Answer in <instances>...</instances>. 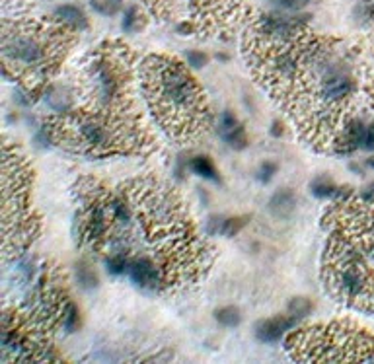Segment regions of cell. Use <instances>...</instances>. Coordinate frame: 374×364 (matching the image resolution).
Wrapping results in <instances>:
<instances>
[{
	"label": "cell",
	"instance_id": "cell-1",
	"mask_svg": "<svg viewBox=\"0 0 374 364\" xmlns=\"http://www.w3.org/2000/svg\"><path fill=\"white\" fill-rule=\"evenodd\" d=\"M148 88L156 100L158 113L168 119V125L191 127V123L203 115L201 92L176 61H152L148 64Z\"/></svg>",
	"mask_w": 374,
	"mask_h": 364
},
{
	"label": "cell",
	"instance_id": "cell-2",
	"mask_svg": "<svg viewBox=\"0 0 374 364\" xmlns=\"http://www.w3.org/2000/svg\"><path fill=\"white\" fill-rule=\"evenodd\" d=\"M59 36L41 26H16L4 29L2 55L10 69L29 74H44L57 55Z\"/></svg>",
	"mask_w": 374,
	"mask_h": 364
},
{
	"label": "cell",
	"instance_id": "cell-3",
	"mask_svg": "<svg viewBox=\"0 0 374 364\" xmlns=\"http://www.w3.org/2000/svg\"><path fill=\"white\" fill-rule=\"evenodd\" d=\"M71 128L79 136V143L96 152H108L119 144V131L98 115H82L72 119Z\"/></svg>",
	"mask_w": 374,
	"mask_h": 364
},
{
	"label": "cell",
	"instance_id": "cell-4",
	"mask_svg": "<svg viewBox=\"0 0 374 364\" xmlns=\"http://www.w3.org/2000/svg\"><path fill=\"white\" fill-rule=\"evenodd\" d=\"M333 286L339 294H345L351 300H370L374 298L373 283L365 271V267L357 263L355 257L341 256L339 263L333 271Z\"/></svg>",
	"mask_w": 374,
	"mask_h": 364
},
{
	"label": "cell",
	"instance_id": "cell-5",
	"mask_svg": "<svg viewBox=\"0 0 374 364\" xmlns=\"http://www.w3.org/2000/svg\"><path fill=\"white\" fill-rule=\"evenodd\" d=\"M90 80H92L94 96L100 103H111L121 92V79L113 69V64L106 59H96L90 64Z\"/></svg>",
	"mask_w": 374,
	"mask_h": 364
},
{
	"label": "cell",
	"instance_id": "cell-6",
	"mask_svg": "<svg viewBox=\"0 0 374 364\" xmlns=\"http://www.w3.org/2000/svg\"><path fill=\"white\" fill-rule=\"evenodd\" d=\"M300 29V21L280 14H263L258 21L259 36L273 45H283L295 39Z\"/></svg>",
	"mask_w": 374,
	"mask_h": 364
},
{
	"label": "cell",
	"instance_id": "cell-7",
	"mask_svg": "<svg viewBox=\"0 0 374 364\" xmlns=\"http://www.w3.org/2000/svg\"><path fill=\"white\" fill-rule=\"evenodd\" d=\"M129 275L133 283L143 288H158L162 285V271L148 257H137L129 263Z\"/></svg>",
	"mask_w": 374,
	"mask_h": 364
},
{
	"label": "cell",
	"instance_id": "cell-8",
	"mask_svg": "<svg viewBox=\"0 0 374 364\" xmlns=\"http://www.w3.org/2000/svg\"><path fill=\"white\" fill-rule=\"evenodd\" d=\"M218 135L223 138L224 143L232 146V148H244L248 144V138H246V131L242 127V123L238 121L236 117L231 113V111H224L218 119Z\"/></svg>",
	"mask_w": 374,
	"mask_h": 364
},
{
	"label": "cell",
	"instance_id": "cell-9",
	"mask_svg": "<svg viewBox=\"0 0 374 364\" xmlns=\"http://www.w3.org/2000/svg\"><path fill=\"white\" fill-rule=\"evenodd\" d=\"M293 325H295L293 318L275 315V318H269V320L259 321L258 325H256V337L263 343H275L279 341L280 337L285 335V331H288Z\"/></svg>",
	"mask_w": 374,
	"mask_h": 364
},
{
	"label": "cell",
	"instance_id": "cell-10",
	"mask_svg": "<svg viewBox=\"0 0 374 364\" xmlns=\"http://www.w3.org/2000/svg\"><path fill=\"white\" fill-rule=\"evenodd\" d=\"M86 232L88 238L98 242V240H103L106 234H108V213L101 205H92L90 213H88V221H86Z\"/></svg>",
	"mask_w": 374,
	"mask_h": 364
},
{
	"label": "cell",
	"instance_id": "cell-11",
	"mask_svg": "<svg viewBox=\"0 0 374 364\" xmlns=\"http://www.w3.org/2000/svg\"><path fill=\"white\" fill-rule=\"evenodd\" d=\"M55 16L59 20L63 21L65 26H71L72 29H86L88 28V20L84 12L80 8L72 6V4H61V6L55 10Z\"/></svg>",
	"mask_w": 374,
	"mask_h": 364
},
{
	"label": "cell",
	"instance_id": "cell-12",
	"mask_svg": "<svg viewBox=\"0 0 374 364\" xmlns=\"http://www.w3.org/2000/svg\"><path fill=\"white\" fill-rule=\"evenodd\" d=\"M295 193L290 191V189H280L273 199H271L269 207H271V213L275 216H288V214L295 211Z\"/></svg>",
	"mask_w": 374,
	"mask_h": 364
},
{
	"label": "cell",
	"instance_id": "cell-13",
	"mask_svg": "<svg viewBox=\"0 0 374 364\" xmlns=\"http://www.w3.org/2000/svg\"><path fill=\"white\" fill-rule=\"evenodd\" d=\"M244 224V218H216V221H211L209 232L211 234L234 236L238 234V230L242 228Z\"/></svg>",
	"mask_w": 374,
	"mask_h": 364
},
{
	"label": "cell",
	"instance_id": "cell-14",
	"mask_svg": "<svg viewBox=\"0 0 374 364\" xmlns=\"http://www.w3.org/2000/svg\"><path fill=\"white\" fill-rule=\"evenodd\" d=\"M191 170L205 179H213V181L218 179V171L215 170V166L207 156H195L191 160Z\"/></svg>",
	"mask_w": 374,
	"mask_h": 364
},
{
	"label": "cell",
	"instance_id": "cell-15",
	"mask_svg": "<svg viewBox=\"0 0 374 364\" xmlns=\"http://www.w3.org/2000/svg\"><path fill=\"white\" fill-rule=\"evenodd\" d=\"M129 259L125 257L123 251H113L111 256L106 259V267H108L109 273H113V275H121V273L129 271Z\"/></svg>",
	"mask_w": 374,
	"mask_h": 364
},
{
	"label": "cell",
	"instance_id": "cell-16",
	"mask_svg": "<svg viewBox=\"0 0 374 364\" xmlns=\"http://www.w3.org/2000/svg\"><path fill=\"white\" fill-rule=\"evenodd\" d=\"M242 320V315H240V310L234 306H226L221 308L218 312H216V321L224 325V328H236L238 323Z\"/></svg>",
	"mask_w": 374,
	"mask_h": 364
},
{
	"label": "cell",
	"instance_id": "cell-17",
	"mask_svg": "<svg viewBox=\"0 0 374 364\" xmlns=\"http://www.w3.org/2000/svg\"><path fill=\"white\" fill-rule=\"evenodd\" d=\"M338 187L333 186V181L330 178H318L312 181V193L316 195V197H333V195H338Z\"/></svg>",
	"mask_w": 374,
	"mask_h": 364
},
{
	"label": "cell",
	"instance_id": "cell-18",
	"mask_svg": "<svg viewBox=\"0 0 374 364\" xmlns=\"http://www.w3.org/2000/svg\"><path fill=\"white\" fill-rule=\"evenodd\" d=\"M76 280L82 288H96L98 286V277L86 263L76 265Z\"/></svg>",
	"mask_w": 374,
	"mask_h": 364
},
{
	"label": "cell",
	"instance_id": "cell-19",
	"mask_svg": "<svg viewBox=\"0 0 374 364\" xmlns=\"http://www.w3.org/2000/svg\"><path fill=\"white\" fill-rule=\"evenodd\" d=\"M310 312H312V302L306 298H295L290 302V306H288V314L295 321L306 318Z\"/></svg>",
	"mask_w": 374,
	"mask_h": 364
},
{
	"label": "cell",
	"instance_id": "cell-20",
	"mask_svg": "<svg viewBox=\"0 0 374 364\" xmlns=\"http://www.w3.org/2000/svg\"><path fill=\"white\" fill-rule=\"evenodd\" d=\"M138 20H141V16H138V10L135 6H131L125 10V14H123V21H121V28L123 31H137L138 29Z\"/></svg>",
	"mask_w": 374,
	"mask_h": 364
},
{
	"label": "cell",
	"instance_id": "cell-21",
	"mask_svg": "<svg viewBox=\"0 0 374 364\" xmlns=\"http://www.w3.org/2000/svg\"><path fill=\"white\" fill-rule=\"evenodd\" d=\"M90 4L101 16H113L119 10V0H90Z\"/></svg>",
	"mask_w": 374,
	"mask_h": 364
},
{
	"label": "cell",
	"instance_id": "cell-22",
	"mask_svg": "<svg viewBox=\"0 0 374 364\" xmlns=\"http://www.w3.org/2000/svg\"><path fill=\"white\" fill-rule=\"evenodd\" d=\"M355 16H357V20L363 21V24L374 21V0H363L360 4H357Z\"/></svg>",
	"mask_w": 374,
	"mask_h": 364
},
{
	"label": "cell",
	"instance_id": "cell-23",
	"mask_svg": "<svg viewBox=\"0 0 374 364\" xmlns=\"http://www.w3.org/2000/svg\"><path fill=\"white\" fill-rule=\"evenodd\" d=\"M267 2H271L279 10H288V12H298L308 4V0H267Z\"/></svg>",
	"mask_w": 374,
	"mask_h": 364
},
{
	"label": "cell",
	"instance_id": "cell-24",
	"mask_svg": "<svg viewBox=\"0 0 374 364\" xmlns=\"http://www.w3.org/2000/svg\"><path fill=\"white\" fill-rule=\"evenodd\" d=\"M63 323H65L66 331H74L76 325H79V310L72 304H66L65 314H63Z\"/></svg>",
	"mask_w": 374,
	"mask_h": 364
},
{
	"label": "cell",
	"instance_id": "cell-25",
	"mask_svg": "<svg viewBox=\"0 0 374 364\" xmlns=\"http://www.w3.org/2000/svg\"><path fill=\"white\" fill-rule=\"evenodd\" d=\"M187 63H189V66H193V69H201V66H205L207 64V55L205 53H201V51H187Z\"/></svg>",
	"mask_w": 374,
	"mask_h": 364
},
{
	"label": "cell",
	"instance_id": "cell-26",
	"mask_svg": "<svg viewBox=\"0 0 374 364\" xmlns=\"http://www.w3.org/2000/svg\"><path fill=\"white\" fill-rule=\"evenodd\" d=\"M275 171H277V166H275L273 162H263V164L259 166L258 178L261 179V181H269V179L275 176Z\"/></svg>",
	"mask_w": 374,
	"mask_h": 364
},
{
	"label": "cell",
	"instance_id": "cell-27",
	"mask_svg": "<svg viewBox=\"0 0 374 364\" xmlns=\"http://www.w3.org/2000/svg\"><path fill=\"white\" fill-rule=\"evenodd\" d=\"M365 150H374V123L367 125V135H365V144H363Z\"/></svg>",
	"mask_w": 374,
	"mask_h": 364
},
{
	"label": "cell",
	"instance_id": "cell-28",
	"mask_svg": "<svg viewBox=\"0 0 374 364\" xmlns=\"http://www.w3.org/2000/svg\"><path fill=\"white\" fill-rule=\"evenodd\" d=\"M368 166H370V168L374 170V158H370V160H368Z\"/></svg>",
	"mask_w": 374,
	"mask_h": 364
},
{
	"label": "cell",
	"instance_id": "cell-29",
	"mask_svg": "<svg viewBox=\"0 0 374 364\" xmlns=\"http://www.w3.org/2000/svg\"><path fill=\"white\" fill-rule=\"evenodd\" d=\"M370 304H373V306H374V298H373V300H370Z\"/></svg>",
	"mask_w": 374,
	"mask_h": 364
},
{
	"label": "cell",
	"instance_id": "cell-30",
	"mask_svg": "<svg viewBox=\"0 0 374 364\" xmlns=\"http://www.w3.org/2000/svg\"><path fill=\"white\" fill-rule=\"evenodd\" d=\"M151 2H154V0H151ZM156 2H158V0H156Z\"/></svg>",
	"mask_w": 374,
	"mask_h": 364
},
{
	"label": "cell",
	"instance_id": "cell-31",
	"mask_svg": "<svg viewBox=\"0 0 374 364\" xmlns=\"http://www.w3.org/2000/svg\"><path fill=\"white\" fill-rule=\"evenodd\" d=\"M119 2H121V0H119Z\"/></svg>",
	"mask_w": 374,
	"mask_h": 364
}]
</instances>
